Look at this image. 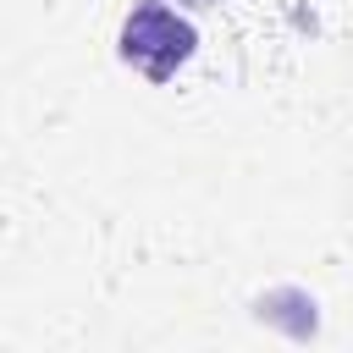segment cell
Masks as SVG:
<instances>
[{
	"mask_svg": "<svg viewBox=\"0 0 353 353\" xmlns=\"http://www.w3.org/2000/svg\"><path fill=\"white\" fill-rule=\"evenodd\" d=\"M116 55L149 83H171L199 55V28L171 0H138L116 28Z\"/></svg>",
	"mask_w": 353,
	"mask_h": 353,
	"instance_id": "cell-1",
	"label": "cell"
},
{
	"mask_svg": "<svg viewBox=\"0 0 353 353\" xmlns=\"http://www.w3.org/2000/svg\"><path fill=\"white\" fill-rule=\"evenodd\" d=\"M176 6H188V11H210V6H226V0H176Z\"/></svg>",
	"mask_w": 353,
	"mask_h": 353,
	"instance_id": "cell-2",
	"label": "cell"
}]
</instances>
